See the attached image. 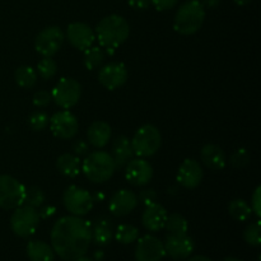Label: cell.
Wrapping results in <instances>:
<instances>
[{"label": "cell", "mask_w": 261, "mask_h": 261, "mask_svg": "<svg viewBox=\"0 0 261 261\" xmlns=\"http://www.w3.org/2000/svg\"><path fill=\"white\" fill-rule=\"evenodd\" d=\"M51 247L64 261H74L87 254L92 242V226L82 217L59 218L51 229Z\"/></svg>", "instance_id": "obj_1"}, {"label": "cell", "mask_w": 261, "mask_h": 261, "mask_svg": "<svg viewBox=\"0 0 261 261\" xmlns=\"http://www.w3.org/2000/svg\"><path fill=\"white\" fill-rule=\"evenodd\" d=\"M94 33L102 48L115 50L129 38L130 25L121 15L110 14L99 20Z\"/></svg>", "instance_id": "obj_2"}, {"label": "cell", "mask_w": 261, "mask_h": 261, "mask_svg": "<svg viewBox=\"0 0 261 261\" xmlns=\"http://www.w3.org/2000/svg\"><path fill=\"white\" fill-rule=\"evenodd\" d=\"M205 20V8L200 0H188L177 9L173 19V28L184 36L198 32Z\"/></svg>", "instance_id": "obj_3"}, {"label": "cell", "mask_w": 261, "mask_h": 261, "mask_svg": "<svg viewBox=\"0 0 261 261\" xmlns=\"http://www.w3.org/2000/svg\"><path fill=\"white\" fill-rule=\"evenodd\" d=\"M82 171L84 176L93 184H103L114 176L116 171L114 158L103 150L92 152L84 158Z\"/></svg>", "instance_id": "obj_4"}, {"label": "cell", "mask_w": 261, "mask_h": 261, "mask_svg": "<svg viewBox=\"0 0 261 261\" xmlns=\"http://www.w3.org/2000/svg\"><path fill=\"white\" fill-rule=\"evenodd\" d=\"M133 154L139 158H148L154 155L162 144V135L154 125H143L134 137L130 139Z\"/></svg>", "instance_id": "obj_5"}, {"label": "cell", "mask_w": 261, "mask_h": 261, "mask_svg": "<svg viewBox=\"0 0 261 261\" xmlns=\"http://www.w3.org/2000/svg\"><path fill=\"white\" fill-rule=\"evenodd\" d=\"M40 219L37 209L23 204L13 212L12 217H10V228H12L13 233L25 239L35 233L38 223H40Z\"/></svg>", "instance_id": "obj_6"}, {"label": "cell", "mask_w": 261, "mask_h": 261, "mask_svg": "<svg viewBox=\"0 0 261 261\" xmlns=\"http://www.w3.org/2000/svg\"><path fill=\"white\" fill-rule=\"evenodd\" d=\"M63 203L71 216L83 217L93 209L94 200L92 194L86 189L71 185L63 194Z\"/></svg>", "instance_id": "obj_7"}, {"label": "cell", "mask_w": 261, "mask_h": 261, "mask_svg": "<svg viewBox=\"0 0 261 261\" xmlns=\"http://www.w3.org/2000/svg\"><path fill=\"white\" fill-rule=\"evenodd\" d=\"M25 186L9 175L0 176V208L15 209L24 204Z\"/></svg>", "instance_id": "obj_8"}, {"label": "cell", "mask_w": 261, "mask_h": 261, "mask_svg": "<svg viewBox=\"0 0 261 261\" xmlns=\"http://www.w3.org/2000/svg\"><path fill=\"white\" fill-rule=\"evenodd\" d=\"M82 96V87L74 78H61L51 91L53 101L59 107L69 110L75 106Z\"/></svg>", "instance_id": "obj_9"}, {"label": "cell", "mask_w": 261, "mask_h": 261, "mask_svg": "<svg viewBox=\"0 0 261 261\" xmlns=\"http://www.w3.org/2000/svg\"><path fill=\"white\" fill-rule=\"evenodd\" d=\"M64 40H65V35L61 28L56 27V25H50L37 33L35 38V48L42 56L51 58L60 50Z\"/></svg>", "instance_id": "obj_10"}, {"label": "cell", "mask_w": 261, "mask_h": 261, "mask_svg": "<svg viewBox=\"0 0 261 261\" xmlns=\"http://www.w3.org/2000/svg\"><path fill=\"white\" fill-rule=\"evenodd\" d=\"M50 130L59 139H73L79 129L78 119L68 110L54 114L48 120Z\"/></svg>", "instance_id": "obj_11"}, {"label": "cell", "mask_w": 261, "mask_h": 261, "mask_svg": "<svg viewBox=\"0 0 261 261\" xmlns=\"http://www.w3.org/2000/svg\"><path fill=\"white\" fill-rule=\"evenodd\" d=\"M135 260L137 261H161L166 251L163 242L153 234H145L137 240Z\"/></svg>", "instance_id": "obj_12"}, {"label": "cell", "mask_w": 261, "mask_h": 261, "mask_svg": "<svg viewBox=\"0 0 261 261\" xmlns=\"http://www.w3.org/2000/svg\"><path fill=\"white\" fill-rule=\"evenodd\" d=\"M127 81V69L120 61H111L102 66L98 71V82L109 91H115L124 86Z\"/></svg>", "instance_id": "obj_13"}, {"label": "cell", "mask_w": 261, "mask_h": 261, "mask_svg": "<svg viewBox=\"0 0 261 261\" xmlns=\"http://www.w3.org/2000/svg\"><path fill=\"white\" fill-rule=\"evenodd\" d=\"M166 255L172 257L173 260H186L190 257L194 251V240L185 234H167L166 241L163 242Z\"/></svg>", "instance_id": "obj_14"}, {"label": "cell", "mask_w": 261, "mask_h": 261, "mask_svg": "<svg viewBox=\"0 0 261 261\" xmlns=\"http://www.w3.org/2000/svg\"><path fill=\"white\" fill-rule=\"evenodd\" d=\"M125 177L133 186H144L153 177V167L144 158H132L125 167Z\"/></svg>", "instance_id": "obj_15"}, {"label": "cell", "mask_w": 261, "mask_h": 261, "mask_svg": "<svg viewBox=\"0 0 261 261\" xmlns=\"http://www.w3.org/2000/svg\"><path fill=\"white\" fill-rule=\"evenodd\" d=\"M66 38L74 48L84 51L93 46L94 41H96V33L87 23L74 22L68 25Z\"/></svg>", "instance_id": "obj_16"}, {"label": "cell", "mask_w": 261, "mask_h": 261, "mask_svg": "<svg viewBox=\"0 0 261 261\" xmlns=\"http://www.w3.org/2000/svg\"><path fill=\"white\" fill-rule=\"evenodd\" d=\"M204 171L200 163L193 158H186L177 171V182L185 189H196L201 184Z\"/></svg>", "instance_id": "obj_17"}, {"label": "cell", "mask_w": 261, "mask_h": 261, "mask_svg": "<svg viewBox=\"0 0 261 261\" xmlns=\"http://www.w3.org/2000/svg\"><path fill=\"white\" fill-rule=\"evenodd\" d=\"M138 206V196L132 190L116 191L109 201V211L115 217H125Z\"/></svg>", "instance_id": "obj_18"}, {"label": "cell", "mask_w": 261, "mask_h": 261, "mask_svg": "<svg viewBox=\"0 0 261 261\" xmlns=\"http://www.w3.org/2000/svg\"><path fill=\"white\" fill-rule=\"evenodd\" d=\"M167 211L163 205L158 203H153L145 206L142 214V224L149 232H158L165 227L167 219Z\"/></svg>", "instance_id": "obj_19"}, {"label": "cell", "mask_w": 261, "mask_h": 261, "mask_svg": "<svg viewBox=\"0 0 261 261\" xmlns=\"http://www.w3.org/2000/svg\"><path fill=\"white\" fill-rule=\"evenodd\" d=\"M200 160L213 171H221L226 167L227 158L223 149L216 144H206L200 150Z\"/></svg>", "instance_id": "obj_20"}, {"label": "cell", "mask_w": 261, "mask_h": 261, "mask_svg": "<svg viewBox=\"0 0 261 261\" xmlns=\"http://www.w3.org/2000/svg\"><path fill=\"white\" fill-rule=\"evenodd\" d=\"M88 143L94 148H103L111 139V126L105 121H94L87 130Z\"/></svg>", "instance_id": "obj_21"}, {"label": "cell", "mask_w": 261, "mask_h": 261, "mask_svg": "<svg viewBox=\"0 0 261 261\" xmlns=\"http://www.w3.org/2000/svg\"><path fill=\"white\" fill-rule=\"evenodd\" d=\"M112 153L111 157L114 158L115 165L116 168H121L124 166H126V163L129 162L133 158V149L132 144H130V139L125 135H120L116 139L114 140V144H112Z\"/></svg>", "instance_id": "obj_22"}, {"label": "cell", "mask_w": 261, "mask_h": 261, "mask_svg": "<svg viewBox=\"0 0 261 261\" xmlns=\"http://www.w3.org/2000/svg\"><path fill=\"white\" fill-rule=\"evenodd\" d=\"M25 252L31 261H54L55 259L53 247L40 240H32L28 242Z\"/></svg>", "instance_id": "obj_23"}, {"label": "cell", "mask_w": 261, "mask_h": 261, "mask_svg": "<svg viewBox=\"0 0 261 261\" xmlns=\"http://www.w3.org/2000/svg\"><path fill=\"white\" fill-rule=\"evenodd\" d=\"M114 239L112 223L107 218H99L92 227V241L97 246H106Z\"/></svg>", "instance_id": "obj_24"}, {"label": "cell", "mask_w": 261, "mask_h": 261, "mask_svg": "<svg viewBox=\"0 0 261 261\" xmlns=\"http://www.w3.org/2000/svg\"><path fill=\"white\" fill-rule=\"evenodd\" d=\"M56 168L63 176L74 178L81 173V160L78 155L64 153L56 160Z\"/></svg>", "instance_id": "obj_25"}, {"label": "cell", "mask_w": 261, "mask_h": 261, "mask_svg": "<svg viewBox=\"0 0 261 261\" xmlns=\"http://www.w3.org/2000/svg\"><path fill=\"white\" fill-rule=\"evenodd\" d=\"M163 228H166L168 234H185L189 231V223L180 213H172L167 216Z\"/></svg>", "instance_id": "obj_26"}, {"label": "cell", "mask_w": 261, "mask_h": 261, "mask_svg": "<svg viewBox=\"0 0 261 261\" xmlns=\"http://www.w3.org/2000/svg\"><path fill=\"white\" fill-rule=\"evenodd\" d=\"M105 58H106V53H105L101 46H91L87 50H84V66L88 70H93V69H97L98 66H101Z\"/></svg>", "instance_id": "obj_27"}, {"label": "cell", "mask_w": 261, "mask_h": 261, "mask_svg": "<svg viewBox=\"0 0 261 261\" xmlns=\"http://www.w3.org/2000/svg\"><path fill=\"white\" fill-rule=\"evenodd\" d=\"M228 213L234 221L245 222L251 217L252 211L251 206L245 201L244 199H234L229 203L228 205Z\"/></svg>", "instance_id": "obj_28"}, {"label": "cell", "mask_w": 261, "mask_h": 261, "mask_svg": "<svg viewBox=\"0 0 261 261\" xmlns=\"http://www.w3.org/2000/svg\"><path fill=\"white\" fill-rule=\"evenodd\" d=\"M14 79L18 86L23 87V88H32L37 81V73L32 66L23 65L15 70Z\"/></svg>", "instance_id": "obj_29"}, {"label": "cell", "mask_w": 261, "mask_h": 261, "mask_svg": "<svg viewBox=\"0 0 261 261\" xmlns=\"http://www.w3.org/2000/svg\"><path fill=\"white\" fill-rule=\"evenodd\" d=\"M115 239L122 245H129L139 239V229L133 224H120L115 231Z\"/></svg>", "instance_id": "obj_30"}, {"label": "cell", "mask_w": 261, "mask_h": 261, "mask_svg": "<svg viewBox=\"0 0 261 261\" xmlns=\"http://www.w3.org/2000/svg\"><path fill=\"white\" fill-rule=\"evenodd\" d=\"M46 200V195L43 190L38 186H30L25 189V199L24 204L32 208L38 209L43 205Z\"/></svg>", "instance_id": "obj_31"}, {"label": "cell", "mask_w": 261, "mask_h": 261, "mask_svg": "<svg viewBox=\"0 0 261 261\" xmlns=\"http://www.w3.org/2000/svg\"><path fill=\"white\" fill-rule=\"evenodd\" d=\"M37 73L45 81L53 79L58 73V65L55 60L48 56H43V59H41L37 64Z\"/></svg>", "instance_id": "obj_32"}, {"label": "cell", "mask_w": 261, "mask_h": 261, "mask_svg": "<svg viewBox=\"0 0 261 261\" xmlns=\"http://www.w3.org/2000/svg\"><path fill=\"white\" fill-rule=\"evenodd\" d=\"M244 240L246 241V244H249L250 246H260L261 245V224L260 221L252 222L249 226L245 228L244 231Z\"/></svg>", "instance_id": "obj_33"}, {"label": "cell", "mask_w": 261, "mask_h": 261, "mask_svg": "<svg viewBox=\"0 0 261 261\" xmlns=\"http://www.w3.org/2000/svg\"><path fill=\"white\" fill-rule=\"evenodd\" d=\"M48 120H50V117L46 112L35 111L28 117V125L35 132H41V130H45L47 127Z\"/></svg>", "instance_id": "obj_34"}, {"label": "cell", "mask_w": 261, "mask_h": 261, "mask_svg": "<svg viewBox=\"0 0 261 261\" xmlns=\"http://www.w3.org/2000/svg\"><path fill=\"white\" fill-rule=\"evenodd\" d=\"M231 166L234 168H244L245 166L249 165L250 162V154L245 148H240L237 149L233 154L231 155Z\"/></svg>", "instance_id": "obj_35"}, {"label": "cell", "mask_w": 261, "mask_h": 261, "mask_svg": "<svg viewBox=\"0 0 261 261\" xmlns=\"http://www.w3.org/2000/svg\"><path fill=\"white\" fill-rule=\"evenodd\" d=\"M138 196V201H140L142 204H144L145 206L150 205V204L155 203L157 201V191L154 189H143L142 191L139 193Z\"/></svg>", "instance_id": "obj_36"}, {"label": "cell", "mask_w": 261, "mask_h": 261, "mask_svg": "<svg viewBox=\"0 0 261 261\" xmlns=\"http://www.w3.org/2000/svg\"><path fill=\"white\" fill-rule=\"evenodd\" d=\"M53 101V97H51V92L47 91H38L33 94V105L37 107H45L47 105H50V102Z\"/></svg>", "instance_id": "obj_37"}, {"label": "cell", "mask_w": 261, "mask_h": 261, "mask_svg": "<svg viewBox=\"0 0 261 261\" xmlns=\"http://www.w3.org/2000/svg\"><path fill=\"white\" fill-rule=\"evenodd\" d=\"M251 211L252 213H255V216L257 217V218H260L261 217V188L260 186H257L256 189H255L254 194H252L251 196Z\"/></svg>", "instance_id": "obj_38"}, {"label": "cell", "mask_w": 261, "mask_h": 261, "mask_svg": "<svg viewBox=\"0 0 261 261\" xmlns=\"http://www.w3.org/2000/svg\"><path fill=\"white\" fill-rule=\"evenodd\" d=\"M178 0H150V4L154 5V8L160 12L170 10L177 5Z\"/></svg>", "instance_id": "obj_39"}, {"label": "cell", "mask_w": 261, "mask_h": 261, "mask_svg": "<svg viewBox=\"0 0 261 261\" xmlns=\"http://www.w3.org/2000/svg\"><path fill=\"white\" fill-rule=\"evenodd\" d=\"M73 150L75 155H86L88 152V144L84 140H76L73 144Z\"/></svg>", "instance_id": "obj_40"}, {"label": "cell", "mask_w": 261, "mask_h": 261, "mask_svg": "<svg viewBox=\"0 0 261 261\" xmlns=\"http://www.w3.org/2000/svg\"><path fill=\"white\" fill-rule=\"evenodd\" d=\"M129 5L135 10H145L149 8L150 0H129Z\"/></svg>", "instance_id": "obj_41"}, {"label": "cell", "mask_w": 261, "mask_h": 261, "mask_svg": "<svg viewBox=\"0 0 261 261\" xmlns=\"http://www.w3.org/2000/svg\"><path fill=\"white\" fill-rule=\"evenodd\" d=\"M38 212V216H40V218L42 219H46V218H50V217H53L54 214H55L56 209L55 206L53 205H47V206H43V208H41Z\"/></svg>", "instance_id": "obj_42"}, {"label": "cell", "mask_w": 261, "mask_h": 261, "mask_svg": "<svg viewBox=\"0 0 261 261\" xmlns=\"http://www.w3.org/2000/svg\"><path fill=\"white\" fill-rule=\"evenodd\" d=\"M201 4L204 5V8H217L221 3V0H200Z\"/></svg>", "instance_id": "obj_43"}, {"label": "cell", "mask_w": 261, "mask_h": 261, "mask_svg": "<svg viewBox=\"0 0 261 261\" xmlns=\"http://www.w3.org/2000/svg\"><path fill=\"white\" fill-rule=\"evenodd\" d=\"M189 261H212L211 259H209V257H206V256H203V255H198V256H194V257H191L190 260Z\"/></svg>", "instance_id": "obj_44"}, {"label": "cell", "mask_w": 261, "mask_h": 261, "mask_svg": "<svg viewBox=\"0 0 261 261\" xmlns=\"http://www.w3.org/2000/svg\"><path fill=\"white\" fill-rule=\"evenodd\" d=\"M92 196H93V200L98 201V203H101V201L105 200V194L102 193H97L96 195H92Z\"/></svg>", "instance_id": "obj_45"}, {"label": "cell", "mask_w": 261, "mask_h": 261, "mask_svg": "<svg viewBox=\"0 0 261 261\" xmlns=\"http://www.w3.org/2000/svg\"><path fill=\"white\" fill-rule=\"evenodd\" d=\"M233 2L236 3L237 5H240V7H244V5L249 4V3L251 2V0H233Z\"/></svg>", "instance_id": "obj_46"}, {"label": "cell", "mask_w": 261, "mask_h": 261, "mask_svg": "<svg viewBox=\"0 0 261 261\" xmlns=\"http://www.w3.org/2000/svg\"><path fill=\"white\" fill-rule=\"evenodd\" d=\"M102 256H103V252H102V251L94 252V257H96L97 260H102Z\"/></svg>", "instance_id": "obj_47"}, {"label": "cell", "mask_w": 261, "mask_h": 261, "mask_svg": "<svg viewBox=\"0 0 261 261\" xmlns=\"http://www.w3.org/2000/svg\"><path fill=\"white\" fill-rule=\"evenodd\" d=\"M74 261H92L91 259H89V257H86L83 255V256H81V257H78V259H75Z\"/></svg>", "instance_id": "obj_48"}, {"label": "cell", "mask_w": 261, "mask_h": 261, "mask_svg": "<svg viewBox=\"0 0 261 261\" xmlns=\"http://www.w3.org/2000/svg\"><path fill=\"white\" fill-rule=\"evenodd\" d=\"M223 261H242V260L236 259V257H227V259L223 260Z\"/></svg>", "instance_id": "obj_49"}]
</instances>
